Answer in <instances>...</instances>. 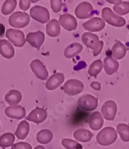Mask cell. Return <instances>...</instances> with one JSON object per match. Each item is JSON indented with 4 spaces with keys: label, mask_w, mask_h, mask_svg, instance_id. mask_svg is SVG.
Segmentation results:
<instances>
[{
    "label": "cell",
    "mask_w": 129,
    "mask_h": 149,
    "mask_svg": "<svg viewBox=\"0 0 129 149\" xmlns=\"http://www.w3.org/2000/svg\"><path fill=\"white\" fill-rule=\"evenodd\" d=\"M82 40L87 48L93 50V54L95 57L101 54L104 47V42L99 40L96 34L90 32L84 33L82 37Z\"/></svg>",
    "instance_id": "cell-1"
},
{
    "label": "cell",
    "mask_w": 129,
    "mask_h": 149,
    "mask_svg": "<svg viewBox=\"0 0 129 149\" xmlns=\"http://www.w3.org/2000/svg\"><path fill=\"white\" fill-rule=\"evenodd\" d=\"M117 139L116 130L112 127H106L102 129L96 136V141L100 146H108L112 145Z\"/></svg>",
    "instance_id": "cell-2"
},
{
    "label": "cell",
    "mask_w": 129,
    "mask_h": 149,
    "mask_svg": "<svg viewBox=\"0 0 129 149\" xmlns=\"http://www.w3.org/2000/svg\"><path fill=\"white\" fill-rule=\"evenodd\" d=\"M102 19L105 22H107L110 26L114 27L120 28L126 25V22L123 17L121 16H118L113 12V10L110 8H104L102 10Z\"/></svg>",
    "instance_id": "cell-3"
},
{
    "label": "cell",
    "mask_w": 129,
    "mask_h": 149,
    "mask_svg": "<svg viewBox=\"0 0 129 149\" xmlns=\"http://www.w3.org/2000/svg\"><path fill=\"white\" fill-rule=\"evenodd\" d=\"M10 26L15 29H22L30 22V16L25 12L17 11L12 14L8 19Z\"/></svg>",
    "instance_id": "cell-4"
},
{
    "label": "cell",
    "mask_w": 129,
    "mask_h": 149,
    "mask_svg": "<svg viewBox=\"0 0 129 149\" xmlns=\"http://www.w3.org/2000/svg\"><path fill=\"white\" fill-rule=\"evenodd\" d=\"M98 107V98L90 94H85L78 99V107L83 111H92Z\"/></svg>",
    "instance_id": "cell-5"
},
{
    "label": "cell",
    "mask_w": 129,
    "mask_h": 149,
    "mask_svg": "<svg viewBox=\"0 0 129 149\" xmlns=\"http://www.w3.org/2000/svg\"><path fill=\"white\" fill-rule=\"evenodd\" d=\"M5 36L12 44L16 47H22L26 43V37L22 31L17 29H8Z\"/></svg>",
    "instance_id": "cell-6"
},
{
    "label": "cell",
    "mask_w": 129,
    "mask_h": 149,
    "mask_svg": "<svg viewBox=\"0 0 129 149\" xmlns=\"http://www.w3.org/2000/svg\"><path fill=\"white\" fill-rule=\"evenodd\" d=\"M30 17L40 23H46L50 21V14L47 8L37 5L30 10Z\"/></svg>",
    "instance_id": "cell-7"
},
{
    "label": "cell",
    "mask_w": 129,
    "mask_h": 149,
    "mask_svg": "<svg viewBox=\"0 0 129 149\" xmlns=\"http://www.w3.org/2000/svg\"><path fill=\"white\" fill-rule=\"evenodd\" d=\"M84 89V84L78 79H70L64 84L63 90L70 95H75L82 93Z\"/></svg>",
    "instance_id": "cell-8"
},
{
    "label": "cell",
    "mask_w": 129,
    "mask_h": 149,
    "mask_svg": "<svg viewBox=\"0 0 129 149\" xmlns=\"http://www.w3.org/2000/svg\"><path fill=\"white\" fill-rule=\"evenodd\" d=\"M93 7L88 2H80L75 9V14L76 15V17L81 19L90 18L93 16Z\"/></svg>",
    "instance_id": "cell-9"
},
{
    "label": "cell",
    "mask_w": 129,
    "mask_h": 149,
    "mask_svg": "<svg viewBox=\"0 0 129 149\" xmlns=\"http://www.w3.org/2000/svg\"><path fill=\"white\" fill-rule=\"evenodd\" d=\"M101 110L102 117L106 120L114 121L117 113V105L114 101H107L103 104Z\"/></svg>",
    "instance_id": "cell-10"
},
{
    "label": "cell",
    "mask_w": 129,
    "mask_h": 149,
    "mask_svg": "<svg viewBox=\"0 0 129 149\" xmlns=\"http://www.w3.org/2000/svg\"><path fill=\"white\" fill-rule=\"evenodd\" d=\"M30 67L32 70L33 73L39 79L44 81V80L47 79V78L49 77V72H48L46 66L40 60H33L30 64Z\"/></svg>",
    "instance_id": "cell-11"
},
{
    "label": "cell",
    "mask_w": 129,
    "mask_h": 149,
    "mask_svg": "<svg viewBox=\"0 0 129 149\" xmlns=\"http://www.w3.org/2000/svg\"><path fill=\"white\" fill-rule=\"evenodd\" d=\"M26 40L32 47H34L38 50H40L41 46L44 42L45 34L40 31H38L36 32H30L26 36Z\"/></svg>",
    "instance_id": "cell-12"
},
{
    "label": "cell",
    "mask_w": 129,
    "mask_h": 149,
    "mask_svg": "<svg viewBox=\"0 0 129 149\" xmlns=\"http://www.w3.org/2000/svg\"><path fill=\"white\" fill-rule=\"evenodd\" d=\"M83 27L85 30L90 32H97L102 31L105 27V22L99 17H94L84 22L83 24Z\"/></svg>",
    "instance_id": "cell-13"
},
{
    "label": "cell",
    "mask_w": 129,
    "mask_h": 149,
    "mask_svg": "<svg viewBox=\"0 0 129 149\" xmlns=\"http://www.w3.org/2000/svg\"><path fill=\"white\" fill-rule=\"evenodd\" d=\"M59 25L67 31H74L78 27V22L74 16L70 14H63L60 16Z\"/></svg>",
    "instance_id": "cell-14"
},
{
    "label": "cell",
    "mask_w": 129,
    "mask_h": 149,
    "mask_svg": "<svg viewBox=\"0 0 129 149\" xmlns=\"http://www.w3.org/2000/svg\"><path fill=\"white\" fill-rule=\"evenodd\" d=\"M46 118L47 111L45 109L37 107L31 112L28 116H26V120L33 122L36 124H40L44 122Z\"/></svg>",
    "instance_id": "cell-15"
},
{
    "label": "cell",
    "mask_w": 129,
    "mask_h": 149,
    "mask_svg": "<svg viewBox=\"0 0 129 149\" xmlns=\"http://www.w3.org/2000/svg\"><path fill=\"white\" fill-rule=\"evenodd\" d=\"M5 115L9 118L15 119H22L26 116V111L21 105H14L6 107L5 110Z\"/></svg>",
    "instance_id": "cell-16"
},
{
    "label": "cell",
    "mask_w": 129,
    "mask_h": 149,
    "mask_svg": "<svg viewBox=\"0 0 129 149\" xmlns=\"http://www.w3.org/2000/svg\"><path fill=\"white\" fill-rule=\"evenodd\" d=\"M65 79L64 74L63 73L58 72L52 74L49 79L46 81V88L49 90H54L57 89L63 83Z\"/></svg>",
    "instance_id": "cell-17"
},
{
    "label": "cell",
    "mask_w": 129,
    "mask_h": 149,
    "mask_svg": "<svg viewBox=\"0 0 129 149\" xmlns=\"http://www.w3.org/2000/svg\"><path fill=\"white\" fill-rule=\"evenodd\" d=\"M0 54L6 59H11L15 54L14 46L7 40H0Z\"/></svg>",
    "instance_id": "cell-18"
},
{
    "label": "cell",
    "mask_w": 129,
    "mask_h": 149,
    "mask_svg": "<svg viewBox=\"0 0 129 149\" xmlns=\"http://www.w3.org/2000/svg\"><path fill=\"white\" fill-rule=\"evenodd\" d=\"M104 70L108 75H112L118 71L119 68V63L113 57L107 56L104 59Z\"/></svg>",
    "instance_id": "cell-19"
},
{
    "label": "cell",
    "mask_w": 129,
    "mask_h": 149,
    "mask_svg": "<svg viewBox=\"0 0 129 149\" xmlns=\"http://www.w3.org/2000/svg\"><path fill=\"white\" fill-rule=\"evenodd\" d=\"M89 126L93 130H99L102 128L104 125V119L102 114L98 111H96L89 117Z\"/></svg>",
    "instance_id": "cell-20"
},
{
    "label": "cell",
    "mask_w": 129,
    "mask_h": 149,
    "mask_svg": "<svg viewBox=\"0 0 129 149\" xmlns=\"http://www.w3.org/2000/svg\"><path fill=\"white\" fill-rule=\"evenodd\" d=\"M22 93L18 90H11L8 92L5 95V101L10 106L17 105L22 101Z\"/></svg>",
    "instance_id": "cell-21"
},
{
    "label": "cell",
    "mask_w": 129,
    "mask_h": 149,
    "mask_svg": "<svg viewBox=\"0 0 129 149\" xmlns=\"http://www.w3.org/2000/svg\"><path fill=\"white\" fill-rule=\"evenodd\" d=\"M113 58L115 60H121L124 58L127 53V48L123 43L116 41L112 47Z\"/></svg>",
    "instance_id": "cell-22"
},
{
    "label": "cell",
    "mask_w": 129,
    "mask_h": 149,
    "mask_svg": "<svg viewBox=\"0 0 129 149\" xmlns=\"http://www.w3.org/2000/svg\"><path fill=\"white\" fill-rule=\"evenodd\" d=\"M46 33L50 37H56L61 34V27L59 22L55 19H52L49 21L46 26Z\"/></svg>",
    "instance_id": "cell-23"
},
{
    "label": "cell",
    "mask_w": 129,
    "mask_h": 149,
    "mask_svg": "<svg viewBox=\"0 0 129 149\" xmlns=\"http://www.w3.org/2000/svg\"><path fill=\"white\" fill-rule=\"evenodd\" d=\"M82 50H83L82 45H81L78 42H74V43H72L66 48L63 54H64L65 58L70 59V58H74L77 54L82 52Z\"/></svg>",
    "instance_id": "cell-24"
},
{
    "label": "cell",
    "mask_w": 129,
    "mask_h": 149,
    "mask_svg": "<svg viewBox=\"0 0 129 149\" xmlns=\"http://www.w3.org/2000/svg\"><path fill=\"white\" fill-rule=\"evenodd\" d=\"M30 131V125L26 120H23L17 126L14 135L19 139H24L27 137Z\"/></svg>",
    "instance_id": "cell-25"
},
{
    "label": "cell",
    "mask_w": 129,
    "mask_h": 149,
    "mask_svg": "<svg viewBox=\"0 0 129 149\" xmlns=\"http://www.w3.org/2000/svg\"><path fill=\"white\" fill-rule=\"evenodd\" d=\"M73 136L77 141L82 142H87L90 141L93 136L91 131L87 129H78L74 132Z\"/></svg>",
    "instance_id": "cell-26"
},
{
    "label": "cell",
    "mask_w": 129,
    "mask_h": 149,
    "mask_svg": "<svg viewBox=\"0 0 129 149\" xmlns=\"http://www.w3.org/2000/svg\"><path fill=\"white\" fill-rule=\"evenodd\" d=\"M36 139L40 144H48L53 139V134L51 130L43 129L40 130L37 134Z\"/></svg>",
    "instance_id": "cell-27"
},
{
    "label": "cell",
    "mask_w": 129,
    "mask_h": 149,
    "mask_svg": "<svg viewBox=\"0 0 129 149\" xmlns=\"http://www.w3.org/2000/svg\"><path fill=\"white\" fill-rule=\"evenodd\" d=\"M15 135L12 133H5L0 136V147L6 148L14 145Z\"/></svg>",
    "instance_id": "cell-28"
},
{
    "label": "cell",
    "mask_w": 129,
    "mask_h": 149,
    "mask_svg": "<svg viewBox=\"0 0 129 149\" xmlns=\"http://www.w3.org/2000/svg\"><path fill=\"white\" fill-rule=\"evenodd\" d=\"M102 68H103V62L101 60L94 61L89 67V75L91 77H96L102 72Z\"/></svg>",
    "instance_id": "cell-29"
},
{
    "label": "cell",
    "mask_w": 129,
    "mask_h": 149,
    "mask_svg": "<svg viewBox=\"0 0 129 149\" xmlns=\"http://www.w3.org/2000/svg\"><path fill=\"white\" fill-rule=\"evenodd\" d=\"M113 10L118 16L126 15L129 13V2L120 1L119 3L114 5Z\"/></svg>",
    "instance_id": "cell-30"
},
{
    "label": "cell",
    "mask_w": 129,
    "mask_h": 149,
    "mask_svg": "<svg viewBox=\"0 0 129 149\" xmlns=\"http://www.w3.org/2000/svg\"><path fill=\"white\" fill-rule=\"evenodd\" d=\"M17 2L16 0H6L2 4L1 11L4 15H9L14 11L17 7Z\"/></svg>",
    "instance_id": "cell-31"
},
{
    "label": "cell",
    "mask_w": 129,
    "mask_h": 149,
    "mask_svg": "<svg viewBox=\"0 0 129 149\" xmlns=\"http://www.w3.org/2000/svg\"><path fill=\"white\" fill-rule=\"evenodd\" d=\"M116 130L123 142H129V126L126 124L120 123L116 126Z\"/></svg>",
    "instance_id": "cell-32"
},
{
    "label": "cell",
    "mask_w": 129,
    "mask_h": 149,
    "mask_svg": "<svg viewBox=\"0 0 129 149\" xmlns=\"http://www.w3.org/2000/svg\"><path fill=\"white\" fill-rule=\"evenodd\" d=\"M61 144L66 149H83V147L78 142L70 139H63L61 141Z\"/></svg>",
    "instance_id": "cell-33"
},
{
    "label": "cell",
    "mask_w": 129,
    "mask_h": 149,
    "mask_svg": "<svg viewBox=\"0 0 129 149\" xmlns=\"http://www.w3.org/2000/svg\"><path fill=\"white\" fill-rule=\"evenodd\" d=\"M51 8L54 13H58L61 10L63 7V3L61 0H51Z\"/></svg>",
    "instance_id": "cell-34"
},
{
    "label": "cell",
    "mask_w": 129,
    "mask_h": 149,
    "mask_svg": "<svg viewBox=\"0 0 129 149\" xmlns=\"http://www.w3.org/2000/svg\"><path fill=\"white\" fill-rule=\"evenodd\" d=\"M11 149H32V147L28 142H20L13 145L11 146Z\"/></svg>",
    "instance_id": "cell-35"
},
{
    "label": "cell",
    "mask_w": 129,
    "mask_h": 149,
    "mask_svg": "<svg viewBox=\"0 0 129 149\" xmlns=\"http://www.w3.org/2000/svg\"><path fill=\"white\" fill-rule=\"evenodd\" d=\"M19 5L20 9H22L24 11H26V10H29V8H30L31 1H29V0H20L19 2Z\"/></svg>",
    "instance_id": "cell-36"
},
{
    "label": "cell",
    "mask_w": 129,
    "mask_h": 149,
    "mask_svg": "<svg viewBox=\"0 0 129 149\" xmlns=\"http://www.w3.org/2000/svg\"><path fill=\"white\" fill-rule=\"evenodd\" d=\"M90 86L91 88H93V90H96V91H99L102 89V86H101V84L97 81H93L90 84Z\"/></svg>",
    "instance_id": "cell-37"
},
{
    "label": "cell",
    "mask_w": 129,
    "mask_h": 149,
    "mask_svg": "<svg viewBox=\"0 0 129 149\" xmlns=\"http://www.w3.org/2000/svg\"><path fill=\"white\" fill-rule=\"evenodd\" d=\"M5 27L3 24L0 23V37H2V36L5 34Z\"/></svg>",
    "instance_id": "cell-38"
},
{
    "label": "cell",
    "mask_w": 129,
    "mask_h": 149,
    "mask_svg": "<svg viewBox=\"0 0 129 149\" xmlns=\"http://www.w3.org/2000/svg\"><path fill=\"white\" fill-rule=\"evenodd\" d=\"M107 2H110V3H113V4H117L119 3V2H120V0H119V1H109V0H107Z\"/></svg>",
    "instance_id": "cell-39"
},
{
    "label": "cell",
    "mask_w": 129,
    "mask_h": 149,
    "mask_svg": "<svg viewBox=\"0 0 129 149\" xmlns=\"http://www.w3.org/2000/svg\"><path fill=\"white\" fill-rule=\"evenodd\" d=\"M34 149H45V148L42 146H38L34 148Z\"/></svg>",
    "instance_id": "cell-40"
},
{
    "label": "cell",
    "mask_w": 129,
    "mask_h": 149,
    "mask_svg": "<svg viewBox=\"0 0 129 149\" xmlns=\"http://www.w3.org/2000/svg\"><path fill=\"white\" fill-rule=\"evenodd\" d=\"M0 132H1V124H0Z\"/></svg>",
    "instance_id": "cell-41"
}]
</instances>
